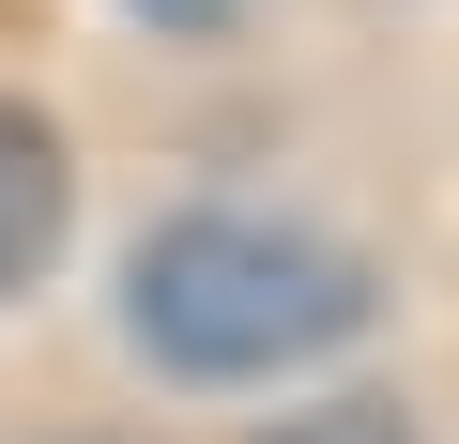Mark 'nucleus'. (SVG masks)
I'll return each instance as SVG.
<instances>
[{
	"mask_svg": "<svg viewBox=\"0 0 459 444\" xmlns=\"http://www.w3.org/2000/svg\"><path fill=\"white\" fill-rule=\"evenodd\" d=\"M123 322L184 383H261V368H307L368 322V261L291 231V214H169L123 276Z\"/></svg>",
	"mask_w": 459,
	"mask_h": 444,
	"instance_id": "f257e3e1",
	"label": "nucleus"
},
{
	"mask_svg": "<svg viewBox=\"0 0 459 444\" xmlns=\"http://www.w3.org/2000/svg\"><path fill=\"white\" fill-rule=\"evenodd\" d=\"M62 199H77V184H62V138H47L16 92H0V292H31V276H47Z\"/></svg>",
	"mask_w": 459,
	"mask_h": 444,
	"instance_id": "f03ea898",
	"label": "nucleus"
},
{
	"mask_svg": "<svg viewBox=\"0 0 459 444\" xmlns=\"http://www.w3.org/2000/svg\"><path fill=\"white\" fill-rule=\"evenodd\" d=\"M276 444H413V414H398V398H322V414H291Z\"/></svg>",
	"mask_w": 459,
	"mask_h": 444,
	"instance_id": "7ed1b4c3",
	"label": "nucleus"
},
{
	"mask_svg": "<svg viewBox=\"0 0 459 444\" xmlns=\"http://www.w3.org/2000/svg\"><path fill=\"white\" fill-rule=\"evenodd\" d=\"M138 16H169V31H214V16H230V0H138Z\"/></svg>",
	"mask_w": 459,
	"mask_h": 444,
	"instance_id": "20e7f679",
	"label": "nucleus"
}]
</instances>
